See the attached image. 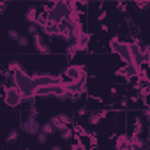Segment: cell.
Segmentation results:
<instances>
[{"label": "cell", "instance_id": "6da1fadb", "mask_svg": "<svg viewBox=\"0 0 150 150\" xmlns=\"http://www.w3.org/2000/svg\"><path fill=\"white\" fill-rule=\"evenodd\" d=\"M62 83L65 87H78L81 80H87V71L83 65H69L62 72Z\"/></svg>", "mask_w": 150, "mask_h": 150}, {"label": "cell", "instance_id": "7a4b0ae2", "mask_svg": "<svg viewBox=\"0 0 150 150\" xmlns=\"http://www.w3.org/2000/svg\"><path fill=\"white\" fill-rule=\"evenodd\" d=\"M2 88H4V101H6V104L9 106V108H18L20 104H21V90L14 85V83H11V85H7V81L2 85Z\"/></svg>", "mask_w": 150, "mask_h": 150}, {"label": "cell", "instance_id": "3957f363", "mask_svg": "<svg viewBox=\"0 0 150 150\" xmlns=\"http://www.w3.org/2000/svg\"><path fill=\"white\" fill-rule=\"evenodd\" d=\"M110 48L118 55V57H122V60L124 62H127V64H131V51H129V42H124V41H120L118 37H113L111 41H110Z\"/></svg>", "mask_w": 150, "mask_h": 150}, {"label": "cell", "instance_id": "277c9868", "mask_svg": "<svg viewBox=\"0 0 150 150\" xmlns=\"http://www.w3.org/2000/svg\"><path fill=\"white\" fill-rule=\"evenodd\" d=\"M20 129L25 132V134H30V136H35L39 131H41V124L37 122V118L35 117H27V118H23L21 122H20Z\"/></svg>", "mask_w": 150, "mask_h": 150}, {"label": "cell", "instance_id": "5b68a950", "mask_svg": "<svg viewBox=\"0 0 150 150\" xmlns=\"http://www.w3.org/2000/svg\"><path fill=\"white\" fill-rule=\"evenodd\" d=\"M58 37L65 42H72L74 37H72V23L69 21V18H64L58 21Z\"/></svg>", "mask_w": 150, "mask_h": 150}, {"label": "cell", "instance_id": "8992f818", "mask_svg": "<svg viewBox=\"0 0 150 150\" xmlns=\"http://www.w3.org/2000/svg\"><path fill=\"white\" fill-rule=\"evenodd\" d=\"M32 42H34V48H35L37 53H41V55H50V53H51V48H50L48 42H44L41 32H37V34L32 35Z\"/></svg>", "mask_w": 150, "mask_h": 150}, {"label": "cell", "instance_id": "52a82bcc", "mask_svg": "<svg viewBox=\"0 0 150 150\" xmlns=\"http://www.w3.org/2000/svg\"><path fill=\"white\" fill-rule=\"evenodd\" d=\"M50 122L55 125L57 131H60V129H64V127H67V125L72 124V117L67 115V113H57V115H53L50 118Z\"/></svg>", "mask_w": 150, "mask_h": 150}, {"label": "cell", "instance_id": "ba28073f", "mask_svg": "<svg viewBox=\"0 0 150 150\" xmlns=\"http://www.w3.org/2000/svg\"><path fill=\"white\" fill-rule=\"evenodd\" d=\"M115 76H118V78H122V80L131 81V80L136 76V71H134V67H132L131 64L124 62V65H122V67H118V69L115 71Z\"/></svg>", "mask_w": 150, "mask_h": 150}, {"label": "cell", "instance_id": "9c48e42d", "mask_svg": "<svg viewBox=\"0 0 150 150\" xmlns=\"http://www.w3.org/2000/svg\"><path fill=\"white\" fill-rule=\"evenodd\" d=\"M39 28H41L42 34L48 35V37H58V23L53 21V20H48V21H46L44 25H41Z\"/></svg>", "mask_w": 150, "mask_h": 150}, {"label": "cell", "instance_id": "30bf717a", "mask_svg": "<svg viewBox=\"0 0 150 150\" xmlns=\"http://www.w3.org/2000/svg\"><path fill=\"white\" fill-rule=\"evenodd\" d=\"M117 150H129V134H118L115 139Z\"/></svg>", "mask_w": 150, "mask_h": 150}, {"label": "cell", "instance_id": "8fae6325", "mask_svg": "<svg viewBox=\"0 0 150 150\" xmlns=\"http://www.w3.org/2000/svg\"><path fill=\"white\" fill-rule=\"evenodd\" d=\"M81 96H83V94L80 92L78 87H67V101H71V103H78Z\"/></svg>", "mask_w": 150, "mask_h": 150}, {"label": "cell", "instance_id": "7c38bea8", "mask_svg": "<svg viewBox=\"0 0 150 150\" xmlns=\"http://www.w3.org/2000/svg\"><path fill=\"white\" fill-rule=\"evenodd\" d=\"M106 115H108V111H106V110H103V111H94V113H90V115H88V122H90L92 125H97L103 118H106Z\"/></svg>", "mask_w": 150, "mask_h": 150}, {"label": "cell", "instance_id": "4fadbf2b", "mask_svg": "<svg viewBox=\"0 0 150 150\" xmlns=\"http://www.w3.org/2000/svg\"><path fill=\"white\" fill-rule=\"evenodd\" d=\"M37 9L35 7H28L27 9V13H25V21H28V23H35V18H37Z\"/></svg>", "mask_w": 150, "mask_h": 150}, {"label": "cell", "instance_id": "5bb4252c", "mask_svg": "<svg viewBox=\"0 0 150 150\" xmlns=\"http://www.w3.org/2000/svg\"><path fill=\"white\" fill-rule=\"evenodd\" d=\"M74 138V132H72V129L67 125V127H64V129H60V139L62 141H69V139H72Z\"/></svg>", "mask_w": 150, "mask_h": 150}, {"label": "cell", "instance_id": "9a60e30c", "mask_svg": "<svg viewBox=\"0 0 150 150\" xmlns=\"http://www.w3.org/2000/svg\"><path fill=\"white\" fill-rule=\"evenodd\" d=\"M21 69H25V67H23V64H21L20 60H11V62L7 64V71H11V72L21 71Z\"/></svg>", "mask_w": 150, "mask_h": 150}, {"label": "cell", "instance_id": "2e32d148", "mask_svg": "<svg viewBox=\"0 0 150 150\" xmlns=\"http://www.w3.org/2000/svg\"><path fill=\"white\" fill-rule=\"evenodd\" d=\"M141 132H143V120L136 118L132 124V134H141Z\"/></svg>", "mask_w": 150, "mask_h": 150}, {"label": "cell", "instance_id": "e0dca14e", "mask_svg": "<svg viewBox=\"0 0 150 150\" xmlns=\"http://www.w3.org/2000/svg\"><path fill=\"white\" fill-rule=\"evenodd\" d=\"M41 131H42V132H46L48 136H51L57 129H55V125H53L51 122H46V124H42V125H41Z\"/></svg>", "mask_w": 150, "mask_h": 150}, {"label": "cell", "instance_id": "ac0fdd59", "mask_svg": "<svg viewBox=\"0 0 150 150\" xmlns=\"http://www.w3.org/2000/svg\"><path fill=\"white\" fill-rule=\"evenodd\" d=\"M65 53H67V57H69V58H72L74 55L78 53V48H76V44H74V42H69V46H67Z\"/></svg>", "mask_w": 150, "mask_h": 150}, {"label": "cell", "instance_id": "d6986e66", "mask_svg": "<svg viewBox=\"0 0 150 150\" xmlns=\"http://www.w3.org/2000/svg\"><path fill=\"white\" fill-rule=\"evenodd\" d=\"M35 138H37V143H39V145H44V143H46V139H48V134H46V132H42V131H39V132L35 134Z\"/></svg>", "mask_w": 150, "mask_h": 150}, {"label": "cell", "instance_id": "ffe728a7", "mask_svg": "<svg viewBox=\"0 0 150 150\" xmlns=\"http://www.w3.org/2000/svg\"><path fill=\"white\" fill-rule=\"evenodd\" d=\"M18 136H20V131H18V129H13V131H9V134H7V141H16Z\"/></svg>", "mask_w": 150, "mask_h": 150}, {"label": "cell", "instance_id": "44dd1931", "mask_svg": "<svg viewBox=\"0 0 150 150\" xmlns=\"http://www.w3.org/2000/svg\"><path fill=\"white\" fill-rule=\"evenodd\" d=\"M27 32H28L30 35L37 34V32H39V27H37V23H28V27H27Z\"/></svg>", "mask_w": 150, "mask_h": 150}, {"label": "cell", "instance_id": "7402d4cb", "mask_svg": "<svg viewBox=\"0 0 150 150\" xmlns=\"http://www.w3.org/2000/svg\"><path fill=\"white\" fill-rule=\"evenodd\" d=\"M7 37H9L11 41H18V37H20V32L11 28V30H7Z\"/></svg>", "mask_w": 150, "mask_h": 150}, {"label": "cell", "instance_id": "603a6c76", "mask_svg": "<svg viewBox=\"0 0 150 150\" xmlns=\"http://www.w3.org/2000/svg\"><path fill=\"white\" fill-rule=\"evenodd\" d=\"M16 42H18V44H20V46H21V48H27V46H28V44H30V41H28V37H23V35H20V37H18V41H16Z\"/></svg>", "mask_w": 150, "mask_h": 150}, {"label": "cell", "instance_id": "cb8c5ba5", "mask_svg": "<svg viewBox=\"0 0 150 150\" xmlns=\"http://www.w3.org/2000/svg\"><path fill=\"white\" fill-rule=\"evenodd\" d=\"M132 2H134L136 6H139V9H141V11H145V9H146V6H148V0H132Z\"/></svg>", "mask_w": 150, "mask_h": 150}, {"label": "cell", "instance_id": "d4e9b609", "mask_svg": "<svg viewBox=\"0 0 150 150\" xmlns=\"http://www.w3.org/2000/svg\"><path fill=\"white\" fill-rule=\"evenodd\" d=\"M143 118H145L146 122L150 120V108H148L146 104H145V108H143Z\"/></svg>", "mask_w": 150, "mask_h": 150}, {"label": "cell", "instance_id": "484cf974", "mask_svg": "<svg viewBox=\"0 0 150 150\" xmlns=\"http://www.w3.org/2000/svg\"><path fill=\"white\" fill-rule=\"evenodd\" d=\"M117 7H118V11H120V13H125V11H127V6H125V4H122V2H118V6H117Z\"/></svg>", "mask_w": 150, "mask_h": 150}, {"label": "cell", "instance_id": "4316f807", "mask_svg": "<svg viewBox=\"0 0 150 150\" xmlns=\"http://www.w3.org/2000/svg\"><path fill=\"white\" fill-rule=\"evenodd\" d=\"M6 11V0H0V14Z\"/></svg>", "mask_w": 150, "mask_h": 150}, {"label": "cell", "instance_id": "83f0119b", "mask_svg": "<svg viewBox=\"0 0 150 150\" xmlns=\"http://www.w3.org/2000/svg\"><path fill=\"white\" fill-rule=\"evenodd\" d=\"M87 113H88L87 108H80V110H78V115H80V117H83V115H87Z\"/></svg>", "mask_w": 150, "mask_h": 150}, {"label": "cell", "instance_id": "f1b7e54d", "mask_svg": "<svg viewBox=\"0 0 150 150\" xmlns=\"http://www.w3.org/2000/svg\"><path fill=\"white\" fill-rule=\"evenodd\" d=\"M106 18V11H101V14H99V20H104Z\"/></svg>", "mask_w": 150, "mask_h": 150}, {"label": "cell", "instance_id": "f546056e", "mask_svg": "<svg viewBox=\"0 0 150 150\" xmlns=\"http://www.w3.org/2000/svg\"><path fill=\"white\" fill-rule=\"evenodd\" d=\"M51 150H62V146H60V145H53V148H51Z\"/></svg>", "mask_w": 150, "mask_h": 150}]
</instances>
